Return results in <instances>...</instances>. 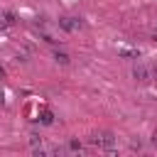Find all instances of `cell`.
Masks as SVG:
<instances>
[{"label":"cell","instance_id":"1","mask_svg":"<svg viewBox=\"0 0 157 157\" xmlns=\"http://www.w3.org/2000/svg\"><path fill=\"white\" fill-rule=\"evenodd\" d=\"M132 76H135V81H140V83L150 81V71H147V66H142V64H135V69H132Z\"/></svg>","mask_w":157,"mask_h":157},{"label":"cell","instance_id":"2","mask_svg":"<svg viewBox=\"0 0 157 157\" xmlns=\"http://www.w3.org/2000/svg\"><path fill=\"white\" fill-rule=\"evenodd\" d=\"M54 61H56V64H61V66H64V64H69V56H66V54H64V52H54Z\"/></svg>","mask_w":157,"mask_h":157},{"label":"cell","instance_id":"3","mask_svg":"<svg viewBox=\"0 0 157 157\" xmlns=\"http://www.w3.org/2000/svg\"><path fill=\"white\" fill-rule=\"evenodd\" d=\"M42 123H44V125H52V123H54V118H52V113H49V110H44V113H42Z\"/></svg>","mask_w":157,"mask_h":157},{"label":"cell","instance_id":"4","mask_svg":"<svg viewBox=\"0 0 157 157\" xmlns=\"http://www.w3.org/2000/svg\"><path fill=\"white\" fill-rule=\"evenodd\" d=\"M29 142H32V145H37V142H42V137H39L37 132H32V135H29Z\"/></svg>","mask_w":157,"mask_h":157},{"label":"cell","instance_id":"5","mask_svg":"<svg viewBox=\"0 0 157 157\" xmlns=\"http://www.w3.org/2000/svg\"><path fill=\"white\" fill-rule=\"evenodd\" d=\"M69 147H71V150H81V142H78V140H71Z\"/></svg>","mask_w":157,"mask_h":157},{"label":"cell","instance_id":"6","mask_svg":"<svg viewBox=\"0 0 157 157\" xmlns=\"http://www.w3.org/2000/svg\"><path fill=\"white\" fill-rule=\"evenodd\" d=\"M152 142H155V145H157V130H155V135H152Z\"/></svg>","mask_w":157,"mask_h":157},{"label":"cell","instance_id":"7","mask_svg":"<svg viewBox=\"0 0 157 157\" xmlns=\"http://www.w3.org/2000/svg\"><path fill=\"white\" fill-rule=\"evenodd\" d=\"M155 74H157V64H155Z\"/></svg>","mask_w":157,"mask_h":157}]
</instances>
